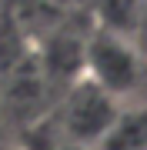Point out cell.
<instances>
[{
    "instance_id": "obj_1",
    "label": "cell",
    "mask_w": 147,
    "mask_h": 150,
    "mask_svg": "<svg viewBox=\"0 0 147 150\" xmlns=\"http://www.w3.org/2000/svg\"><path fill=\"white\" fill-rule=\"evenodd\" d=\"M80 74L117 103L147 100V57L120 30L100 27L90 37H84Z\"/></svg>"
},
{
    "instance_id": "obj_2",
    "label": "cell",
    "mask_w": 147,
    "mask_h": 150,
    "mask_svg": "<svg viewBox=\"0 0 147 150\" xmlns=\"http://www.w3.org/2000/svg\"><path fill=\"white\" fill-rule=\"evenodd\" d=\"M120 110V103L114 97H107L97 83H90L87 77H77L67 87L64 103L57 110V130H60V144L77 147V150H94L104 140L107 127L114 123Z\"/></svg>"
},
{
    "instance_id": "obj_3",
    "label": "cell",
    "mask_w": 147,
    "mask_h": 150,
    "mask_svg": "<svg viewBox=\"0 0 147 150\" xmlns=\"http://www.w3.org/2000/svg\"><path fill=\"white\" fill-rule=\"evenodd\" d=\"M94 150H147V100L120 103L114 123Z\"/></svg>"
},
{
    "instance_id": "obj_4",
    "label": "cell",
    "mask_w": 147,
    "mask_h": 150,
    "mask_svg": "<svg viewBox=\"0 0 147 150\" xmlns=\"http://www.w3.org/2000/svg\"><path fill=\"white\" fill-rule=\"evenodd\" d=\"M0 150H20V147H17V144H10V140H4V137H0Z\"/></svg>"
}]
</instances>
